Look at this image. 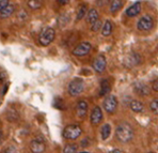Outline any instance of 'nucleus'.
<instances>
[{
    "label": "nucleus",
    "instance_id": "c85d7f7f",
    "mask_svg": "<svg viewBox=\"0 0 158 153\" xmlns=\"http://www.w3.org/2000/svg\"><path fill=\"white\" fill-rule=\"evenodd\" d=\"M152 89H153V91L158 92V78H156V79L152 83Z\"/></svg>",
    "mask_w": 158,
    "mask_h": 153
},
{
    "label": "nucleus",
    "instance_id": "b1692460",
    "mask_svg": "<svg viewBox=\"0 0 158 153\" xmlns=\"http://www.w3.org/2000/svg\"><path fill=\"white\" fill-rule=\"evenodd\" d=\"M150 109L152 110L153 113L158 115V99H154L150 103Z\"/></svg>",
    "mask_w": 158,
    "mask_h": 153
},
{
    "label": "nucleus",
    "instance_id": "c756f323",
    "mask_svg": "<svg viewBox=\"0 0 158 153\" xmlns=\"http://www.w3.org/2000/svg\"><path fill=\"white\" fill-rule=\"evenodd\" d=\"M69 0H58V2H59L60 4H67L69 3Z\"/></svg>",
    "mask_w": 158,
    "mask_h": 153
},
{
    "label": "nucleus",
    "instance_id": "20e7f679",
    "mask_svg": "<svg viewBox=\"0 0 158 153\" xmlns=\"http://www.w3.org/2000/svg\"><path fill=\"white\" fill-rule=\"evenodd\" d=\"M85 89V82L82 78H75L69 83V93L72 96H77Z\"/></svg>",
    "mask_w": 158,
    "mask_h": 153
},
{
    "label": "nucleus",
    "instance_id": "1a4fd4ad",
    "mask_svg": "<svg viewBox=\"0 0 158 153\" xmlns=\"http://www.w3.org/2000/svg\"><path fill=\"white\" fill-rule=\"evenodd\" d=\"M93 69L95 72L97 73H103L106 69L107 66V61H106V57L104 55H98L93 61Z\"/></svg>",
    "mask_w": 158,
    "mask_h": 153
},
{
    "label": "nucleus",
    "instance_id": "5701e85b",
    "mask_svg": "<svg viewBox=\"0 0 158 153\" xmlns=\"http://www.w3.org/2000/svg\"><path fill=\"white\" fill-rule=\"evenodd\" d=\"M87 13H88V6H85V4H81V6H79V8L77 10V16H76V17H77V20L82 19Z\"/></svg>",
    "mask_w": 158,
    "mask_h": 153
},
{
    "label": "nucleus",
    "instance_id": "4be33fe9",
    "mask_svg": "<svg viewBox=\"0 0 158 153\" xmlns=\"http://www.w3.org/2000/svg\"><path fill=\"white\" fill-rule=\"evenodd\" d=\"M110 133H111V126L110 124L106 123L103 125V127H102L101 130V135H102V139L103 140H106L107 138L110 136Z\"/></svg>",
    "mask_w": 158,
    "mask_h": 153
},
{
    "label": "nucleus",
    "instance_id": "bb28decb",
    "mask_svg": "<svg viewBox=\"0 0 158 153\" xmlns=\"http://www.w3.org/2000/svg\"><path fill=\"white\" fill-rule=\"evenodd\" d=\"M2 153H17V150L15 149V147H6Z\"/></svg>",
    "mask_w": 158,
    "mask_h": 153
},
{
    "label": "nucleus",
    "instance_id": "dca6fc26",
    "mask_svg": "<svg viewBox=\"0 0 158 153\" xmlns=\"http://www.w3.org/2000/svg\"><path fill=\"white\" fill-rule=\"evenodd\" d=\"M111 90V83L108 79H103L101 83V91H99V96H106L107 94H109Z\"/></svg>",
    "mask_w": 158,
    "mask_h": 153
},
{
    "label": "nucleus",
    "instance_id": "0eeeda50",
    "mask_svg": "<svg viewBox=\"0 0 158 153\" xmlns=\"http://www.w3.org/2000/svg\"><path fill=\"white\" fill-rule=\"evenodd\" d=\"M118 108V99L115 96H108L104 100V109L108 113H114Z\"/></svg>",
    "mask_w": 158,
    "mask_h": 153
},
{
    "label": "nucleus",
    "instance_id": "4468645a",
    "mask_svg": "<svg viewBox=\"0 0 158 153\" xmlns=\"http://www.w3.org/2000/svg\"><path fill=\"white\" fill-rule=\"evenodd\" d=\"M141 8H142L141 1H136L132 6H131L126 10V15L128 17H135V16H137L141 12Z\"/></svg>",
    "mask_w": 158,
    "mask_h": 153
},
{
    "label": "nucleus",
    "instance_id": "9b49d317",
    "mask_svg": "<svg viewBox=\"0 0 158 153\" xmlns=\"http://www.w3.org/2000/svg\"><path fill=\"white\" fill-rule=\"evenodd\" d=\"M134 89H135V92H136L138 96H146L150 93V88H148V86L144 83H136L134 85Z\"/></svg>",
    "mask_w": 158,
    "mask_h": 153
},
{
    "label": "nucleus",
    "instance_id": "6ab92c4d",
    "mask_svg": "<svg viewBox=\"0 0 158 153\" xmlns=\"http://www.w3.org/2000/svg\"><path fill=\"white\" fill-rule=\"evenodd\" d=\"M112 30H113V25L110 20H106L104 23L103 27H102V34L104 36H109L111 33H112Z\"/></svg>",
    "mask_w": 158,
    "mask_h": 153
},
{
    "label": "nucleus",
    "instance_id": "aec40b11",
    "mask_svg": "<svg viewBox=\"0 0 158 153\" xmlns=\"http://www.w3.org/2000/svg\"><path fill=\"white\" fill-rule=\"evenodd\" d=\"M123 6V0H112L110 3V12L117 13Z\"/></svg>",
    "mask_w": 158,
    "mask_h": 153
},
{
    "label": "nucleus",
    "instance_id": "7c9ffc66",
    "mask_svg": "<svg viewBox=\"0 0 158 153\" xmlns=\"http://www.w3.org/2000/svg\"><path fill=\"white\" fill-rule=\"evenodd\" d=\"M109 153H124L122 151V150H120V149H114V150H112L111 152H109Z\"/></svg>",
    "mask_w": 158,
    "mask_h": 153
},
{
    "label": "nucleus",
    "instance_id": "2f4dec72",
    "mask_svg": "<svg viewBox=\"0 0 158 153\" xmlns=\"http://www.w3.org/2000/svg\"><path fill=\"white\" fill-rule=\"evenodd\" d=\"M150 153H154V152H150Z\"/></svg>",
    "mask_w": 158,
    "mask_h": 153
},
{
    "label": "nucleus",
    "instance_id": "a878e982",
    "mask_svg": "<svg viewBox=\"0 0 158 153\" xmlns=\"http://www.w3.org/2000/svg\"><path fill=\"white\" fill-rule=\"evenodd\" d=\"M102 27H103V24H102V22L99 19H97L96 22L91 24V30L93 32H97L98 30L102 29Z\"/></svg>",
    "mask_w": 158,
    "mask_h": 153
},
{
    "label": "nucleus",
    "instance_id": "a211bd4d",
    "mask_svg": "<svg viewBox=\"0 0 158 153\" xmlns=\"http://www.w3.org/2000/svg\"><path fill=\"white\" fill-rule=\"evenodd\" d=\"M99 18V15H98V12L97 10L95 9H90L87 13V23L88 24H93L94 22H96L97 19Z\"/></svg>",
    "mask_w": 158,
    "mask_h": 153
},
{
    "label": "nucleus",
    "instance_id": "ddd939ff",
    "mask_svg": "<svg viewBox=\"0 0 158 153\" xmlns=\"http://www.w3.org/2000/svg\"><path fill=\"white\" fill-rule=\"evenodd\" d=\"M88 113V103L85 100H80L76 106V113L79 118H85Z\"/></svg>",
    "mask_w": 158,
    "mask_h": 153
},
{
    "label": "nucleus",
    "instance_id": "f257e3e1",
    "mask_svg": "<svg viewBox=\"0 0 158 153\" xmlns=\"http://www.w3.org/2000/svg\"><path fill=\"white\" fill-rule=\"evenodd\" d=\"M115 136L121 142H128L134 138V130L132 126L127 122H121L115 130Z\"/></svg>",
    "mask_w": 158,
    "mask_h": 153
},
{
    "label": "nucleus",
    "instance_id": "423d86ee",
    "mask_svg": "<svg viewBox=\"0 0 158 153\" xmlns=\"http://www.w3.org/2000/svg\"><path fill=\"white\" fill-rule=\"evenodd\" d=\"M92 49V45L89 42H82V43L78 44L75 48L73 49V55L77 56V57H83V56H87L91 52Z\"/></svg>",
    "mask_w": 158,
    "mask_h": 153
},
{
    "label": "nucleus",
    "instance_id": "f8f14e48",
    "mask_svg": "<svg viewBox=\"0 0 158 153\" xmlns=\"http://www.w3.org/2000/svg\"><path fill=\"white\" fill-rule=\"evenodd\" d=\"M124 62H125V64H126V66L131 68V66H137V64L140 63L141 57L138 54H136V53H131V54H129L127 56Z\"/></svg>",
    "mask_w": 158,
    "mask_h": 153
},
{
    "label": "nucleus",
    "instance_id": "f03ea898",
    "mask_svg": "<svg viewBox=\"0 0 158 153\" xmlns=\"http://www.w3.org/2000/svg\"><path fill=\"white\" fill-rule=\"evenodd\" d=\"M56 31L52 27H46L39 36V42L42 46H48L55 40Z\"/></svg>",
    "mask_w": 158,
    "mask_h": 153
},
{
    "label": "nucleus",
    "instance_id": "412c9836",
    "mask_svg": "<svg viewBox=\"0 0 158 153\" xmlns=\"http://www.w3.org/2000/svg\"><path fill=\"white\" fill-rule=\"evenodd\" d=\"M43 0H28L27 4L31 10H39L43 6Z\"/></svg>",
    "mask_w": 158,
    "mask_h": 153
},
{
    "label": "nucleus",
    "instance_id": "9d476101",
    "mask_svg": "<svg viewBox=\"0 0 158 153\" xmlns=\"http://www.w3.org/2000/svg\"><path fill=\"white\" fill-rule=\"evenodd\" d=\"M90 119H91L92 125H94V126L95 125H98L102 122V120H103V111H102V108L99 106H95L93 108Z\"/></svg>",
    "mask_w": 158,
    "mask_h": 153
},
{
    "label": "nucleus",
    "instance_id": "39448f33",
    "mask_svg": "<svg viewBox=\"0 0 158 153\" xmlns=\"http://www.w3.org/2000/svg\"><path fill=\"white\" fill-rule=\"evenodd\" d=\"M137 27L141 31H148L154 27V19L152 16L150 15H144L138 20L137 23Z\"/></svg>",
    "mask_w": 158,
    "mask_h": 153
},
{
    "label": "nucleus",
    "instance_id": "6e6552de",
    "mask_svg": "<svg viewBox=\"0 0 158 153\" xmlns=\"http://www.w3.org/2000/svg\"><path fill=\"white\" fill-rule=\"evenodd\" d=\"M46 149V145L41 137H38L30 142V150L32 153H43Z\"/></svg>",
    "mask_w": 158,
    "mask_h": 153
},
{
    "label": "nucleus",
    "instance_id": "393cba45",
    "mask_svg": "<svg viewBox=\"0 0 158 153\" xmlns=\"http://www.w3.org/2000/svg\"><path fill=\"white\" fill-rule=\"evenodd\" d=\"M63 153H77V146L76 145H66L64 147Z\"/></svg>",
    "mask_w": 158,
    "mask_h": 153
},
{
    "label": "nucleus",
    "instance_id": "7ed1b4c3",
    "mask_svg": "<svg viewBox=\"0 0 158 153\" xmlns=\"http://www.w3.org/2000/svg\"><path fill=\"white\" fill-rule=\"evenodd\" d=\"M82 133V130L78 124H69L63 130V137L69 140H75Z\"/></svg>",
    "mask_w": 158,
    "mask_h": 153
},
{
    "label": "nucleus",
    "instance_id": "2eb2a0df",
    "mask_svg": "<svg viewBox=\"0 0 158 153\" xmlns=\"http://www.w3.org/2000/svg\"><path fill=\"white\" fill-rule=\"evenodd\" d=\"M14 12H15V6L12 3H9L8 6H4V8L0 11V17L8 18V17H10Z\"/></svg>",
    "mask_w": 158,
    "mask_h": 153
},
{
    "label": "nucleus",
    "instance_id": "cd10ccee",
    "mask_svg": "<svg viewBox=\"0 0 158 153\" xmlns=\"http://www.w3.org/2000/svg\"><path fill=\"white\" fill-rule=\"evenodd\" d=\"M10 3V0H0V11Z\"/></svg>",
    "mask_w": 158,
    "mask_h": 153
},
{
    "label": "nucleus",
    "instance_id": "f3484780",
    "mask_svg": "<svg viewBox=\"0 0 158 153\" xmlns=\"http://www.w3.org/2000/svg\"><path fill=\"white\" fill-rule=\"evenodd\" d=\"M129 107L131 109L134 111V113H142L144 110V105H143L142 102L140 101H137V100H132L129 103Z\"/></svg>",
    "mask_w": 158,
    "mask_h": 153
}]
</instances>
